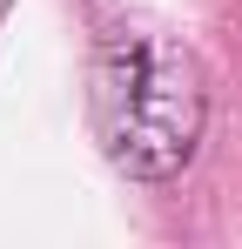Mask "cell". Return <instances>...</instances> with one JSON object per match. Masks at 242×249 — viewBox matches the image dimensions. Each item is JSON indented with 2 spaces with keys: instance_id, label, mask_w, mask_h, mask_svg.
<instances>
[{
  "instance_id": "1",
  "label": "cell",
  "mask_w": 242,
  "mask_h": 249,
  "mask_svg": "<svg viewBox=\"0 0 242 249\" xmlns=\"http://www.w3.org/2000/svg\"><path fill=\"white\" fill-rule=\"evenodd\" d=\"M208 94L182 47L115 27L94 47V128L128 182H175L202 148Z\"/></svg>"
}]
</instances>
